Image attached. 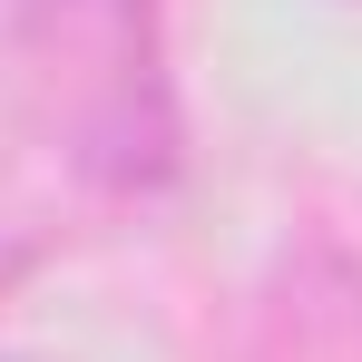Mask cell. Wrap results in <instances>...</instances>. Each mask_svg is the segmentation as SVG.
I'll list each match as a JSON object with an SVG mask.
<instances>
[{"mask_svg": "<svg viewBox=\"0 0 362 362\" xmlns=\"http://www.w3.org/2000/svg\"><path fill=\"white\" fill-rule=\"evenodd\" d=\"M235 362H362V255L333 235H294L255 284Z\"/></svg>", "mask_w": 362, "mask_h": 362, "instance_id": "6da1fadb", "label": "cell"}]
</instances>
